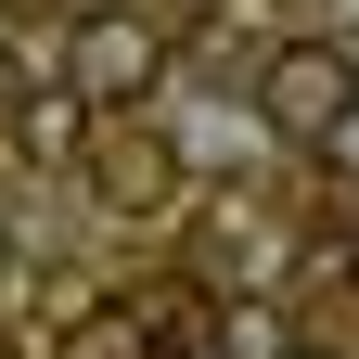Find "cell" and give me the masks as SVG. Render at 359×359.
I'll list each match as a JSON object with an SVG mask.
<instances>
[{"instance_id":"1","label":"cell","mask_w":359,"mask_h":359,"mask_svg":"<svg viewBox=\"0 0 359 359\" xmlns=\"http://www.w3.org/2000/svg\"><path fill=\"white\" fill-rule=\"evenodd\" d=\"M154 77H167V39H154L142 13H77V26H65V90H77L90 116H128Z\"/></svg>"},{"instance_id":"2","label":"cell","mask_w":359,"mask_h":359,"mask_svg":"<svg viewBox=\"0 0 359 359\" xmlns=\"http://www.w3.org/2000/svg\"><path fill=\"white\" fill-rule=\"evenodd\" d=\"M346 90H359V65L334 52V39H283V52H269V77H257V116L283 128V142H321Z\"/></svg>"},{"instance_id":"3","label":"cell","mask_w":359,"mask_h":359,"mask_svg":"<svg viewBox=\"0 0 359 359\" xmlns=\"http://www.w3.org/2000/svg\"><path fill=\"white\" fill-rule=\"evenodd\" d=\"M90 193H103L116 218H167V205H180V154L154 142V128H116V116H103V142H90Z\"/></svg>"},{"instance_id":"4","label":"cell","mask_w":359,"mask_h":359,"mask_svg":"<svg viewBox=\"0 0 359 359\" xmlns=\"http://www.w3.org/2000/svg\"><path fill=\"white\" fill-rule=\"evenodd\" d=\"M205 359H295V308H283V295H218Z\"/></svg>"},{"instance_id":"5","label":"cell","mask_w":359,"mask_h":359,"mask_svg":"<svg viewBox=\"0 0 359 359\" xmlns=\"http://www.w3.org/2000/svg\"><path fill=\"white\" fill-rule=\"evenodd\" d=\"M77 142H90V103H77V90H26V154H39V167H65Z\"/></svg>"},{"instance_id":"6","label":"cell","mask_w":359,"mask_h":359,"mask_svg":"<svg viewBox=\"0 0 359 359\" xmlns=\"http://www.w3.org/2000/svg\"><path fill=\"white\" fill-rule=\"evenodd\" d=\"M142 308H65V359H142Z\"/></svg>"},{"instance_id":"7","label":"cell","mask_w":359,"mask_h":359,"mask_svg":"<svg viewBox=\"0 0 359 359\" xmlns=\"http://www.w3.org/2000/svg\"><path fill=\"white\" fill-rule=\"evenodd\" d=\"M321 167H334V180H359V90H346V103H334V128H321Z\"/></svg>"},{"instance_id":"8","label":"cell","mask_w":359,"mask_h":359,"mask_svg":"<svg viewBox=\"0 0 359 359\" xmlns=\"http://www.w3.org/2000/svg\"><path fill=\"white\" fill-rule=\"evenodd\" d=\"M0 103H13V52H0Z\"/></svg>"},{"instance_id":"9","label":"cell","mask_w":359,"mask_h":359,"mask_svg":"<svg viewBox=\"0 0 359 359\" xmlns=\"http://www.w3.org/2000/svg\"><path fill=\"white\" fill-rule=\"evenodd\" d=\"M346 283H359V257H346Z\"/></svg>"},{"instance_id":"10","label":"cell","mask_w":359,"mask_h":359,"mask_svg":"<svg viewBox=\"0 0 359 359\" xmlns=\"http://www.w3.org/2000/svg\"><path fill=\"white\" fill-rule=\"evenodd\" d=\"M295 359H308V346H295Z\"/></svg>"}]
</instances>
